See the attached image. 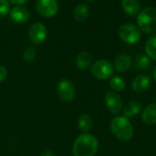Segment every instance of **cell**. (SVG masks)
Listing matches in <instances>:
<instances>
[{
	"label": "cell",
	"instance_id": "22",
	"mask_svg": "<svg viewBox=\"0 0 156 156\" xmlns=\"http://www.w3.org/2000/svg\"><path fill=\"white\" fill-rule=\"evenodd\" d=\"M37 56V51L34 47H28L23 51V59L27 63H31L35 60Z\"/></svg>",
	"mask_w": 156,
	"mask_h": 156
},
{
	"label": "cell",
	"instance_id": "14",
	"mask_svg": "<svg viewBox=\"0 0 156 156\" xmlns=\"http://www.w3.org/2000/svg\"><path fill=\"white\" fill-rule=\"evenodd\" d=\"M122 8L126 15L135 16L140 12V3L138 0H122Z\"/></svg>",
	"mask_w": 156,
	"mask_h": 156
},
{
	"label": "cell",
	"instance_id": "12",
	"mask_svg": "<svg viewBox=\"0 0 156 156\" xmlns=\"http://www.w3.org/2000/svg\"><path fill=\"white\" fill-rule=\"evenodd\" d=\"M9 16L14 22L18 24H23L29 19L30 13L27 7L23 6H16L10 10Z\"/></svg>",
	"mask_w": 156,
	"mask_h": 156
},
{
	"label": "cell",
	"instance_id": "16",
	"mask_svg": "<svg viewBox=\"0 0 156 156\" xmlns=\"http://www.w3.org/2000/svg\"><path fill=\"white\" fill-rule=\"evenodd\" d=\"M141 111H142V104L137 100H132L124 106L123 116L129 119L138 115Z\"/></svg>",
	"mask_w": 156,
	"mask_h": 156
},
{
	"label": "cell",
	"instance_id": "15",
	"mask_svg": "<svg viewBox=\"0 0 156 156\" xmlns=\"http://www.w3.org/2000/svg\"><path fill=\"white\" fill-rule=\"evenodd\" d=\"M91 63H92V56L89 51H83L78 54L76 64L79 70L81 71L87 70L91 65Z\"/></svg>",
	"mask_w": 156,
	"mask_h": 156
},
{
	"label": "cell",
	"instance_id": "4",
	"mask_svg": "<svg viewBox=\"0 0 156 156\" xmlns=\"http://www.w3.org/2000/svg\"><path fill=\"white\" fill-rule=\"evenodd\" d=\"M90 73L92 76L98 80H106L113 76L114 66L110 61L101 59L92 63L90 67Z\"/></svg>",
	"mask_w": 156,
	"mask_h": 156
},
{
	"label": "cell",
	"instance_id": "18",
	"mask_svg": "<svg viewBox=\"0 0 156 156\" xmlns=\"http://www.w3.org/2000/svg\"><path fill=\"white\" fill-rule=\"evenodd\" d=\"M145 52L151 60L156 62V33L148 38L145 43Z\"/></svg>",
	"mask_w": 156,
	"mask_h": 156
},
{
	"label": "cell",
	"instance_id": "27",
	"mask_svg": "<svg viewBox=\"0 0 156 156\" xmlns=\"http://www.w3.org/2000/svg\"><path fill=\"white\" fill-rule=\"evenodd\" d=\"M153 77H154V81L156 82V65L154 67V69H153Z\"/></svg>",
	"mask_w": 156,
	"mask_h": 156
},
{
	"label": "cell",
	"instance_id": "25",
	"mask_svg": "<svg viewBox=\"0 0 156 156\" xmlns=\"http://www.w3.org/2000/svg\"><path fill=\"white\" fill-rule=\"evenodd\" d=\"M29 0H9L10 3L14 4V5H17V6H22L26 3H27Z\"/></svg>",
	"mask_w": 156,
	"mask_h": 156
},
{
	"label": "cell",
	"instance_id": "13",
	"mask_svg": "<svg viewBox=\"0 0 156 156\" xmlns=\"http://www.w3.org/2000/svg\"><path fill=\"white\" fill-rule=\"evenodd\" d=\"M142 120L148 126L156 125V103L148 105L143 111Z\"/></svg>",
	"mask_w": 156,
	"mask_h": 156
},
{
	"label": "cell",
	"instance_id": "20",
	"mask_svg": "<svg viewBox=\"0 0 156 156\" xmlns=\"http://www.w3.org/2000/svg\"><path fill=\"white\" fill-rule=\"evenodd\" d=\"M78 128L84 133H88L92 128V119L88 114H82L78 120Z\"/></svg>",
	"mask_w": 156,
	"mask_h": 156
},
{
	"label": "cell",
	"instance_id": "28",
	"mask_svg": "<svg viewBox=\"0 0 156 156\" xmlns=\"http://www.w3.org/2000/svg\"><path fill=\"white\" fill-rule=\"evenodd\" d=\"M86 1H91V0H86Z\"/></svg>",
	"mask_w": 156,
	"mask_h": 156
},
{
	"label": "cell",
	"instance_id": "3",
	"mask_svg": "<svg viewBox=\"0 0 156 156\" xmlns=\"http://www.w3.org/2000/svg\"><path fill=\"white\" fill-rule=\"evenodd\" d=\"M137 24L141 31L147 34L156 33V8L148 6L141 10L137 17Z\"/></svg>",
	"mask_w": 156,
	"mask_h": 156
},
{
	"label": "cell",
	"instance_id": "23",
	"mask_svg": "<svg viewBox=\"0 0 156 156\" xmlns=\"http://www.w3.org/2000/svg\"><path fill=\"white\" fill-rule=\"evenodd\" d=\"M10 12V6L7 0H0V16H5Z\"/></svg>",
	"mask_w": 156,
	"mask_h": 156
},
{
	"label": "cell",
	"instance_id": "21",
	"mask_svg": "<svg viewBox=\"0 0 156 156\" xmlns=\"http://www.w3.org/2000/svg\"><path fill=\"white\" fill-rule=\"evenodd\" d=\"M152 62L151 59L146 54H139L135 61V67L137 70L147 71L151 68Z\"/></svg>",
	"mask_w": 156,
	"mask_h": 156
},
{
	"label": "cell",
	"instance_id": "7",
	"mask_svg": "<svg viewBox=\"0 0 156 156\" xmlns=\"http://www.w3.org/2000/svg\"><path fill=\"white\" fill-rule=\"evenodd\" d=\"M36 9L40 16L52 17L58 11V3L57 0H37Z\"/></svg>",
	"mask_w": 156,
	"mask_h": 156
},
{
	"label": "cell",
	"instance_id": "5",
	"mask_svg": "<svg viewBox=\"0 0 156 156\" xmlns=\"http://www.w3.org/2000/svg\"><path fill=\"white\" fill-rule=\"evenodd\" d=\"M118 34L121 40L128 44H135L139 42L142 38V31L139 27L132 23L122 25L119 28Z\"/></svg>",
	"mask_w": 156,
	"mask_h": 156
},
{
	"label": "cell",
	"instance_id": "9",
	"mask_svg": "<svg viewBox=\"0 0 156 156\" xmlns=\"http://www.w3.org/2000/svg\"><path fill=\"white\" fill-rule=\"evenodd\" d=\"M105 105L112 114H119L122 109V100L118 93L109 91L105 95Z\"/></svg>",
	"mask_w": 156,
	"mask_h": 156
},
{
	"label": "cell",
	"instance_id": "26",
	"mask_svg": "<svg viewBox=\"0 0 156 156\" xmlns=\"http://www.w3.org/2000/svg\"><path fill=\"white\" fill-rule=\"evenodd\" d=\"M41 156H55V154L51 151V150H48V149H46L42 152Z\"/></svg>",
	"mask_w": 156,
	"mask_h": 156
},
{
	"label": "cell",
	"instance_id": "8",
	"mask_svg": "<svg viewBox=\"0 0 156 156\" xmlns=\"http://www.w3.org/2000/svg\"><path fill=\"white\" fill-rule=\"evenodd\" d=\"M48 36V31L46 27L39 22H36L30 26L28 29V39L35 45L42 44Z\"/></svg>",
	"mask_w": 156,
	"mask_h": 156
},
{
	"label": "cell",
	"instance_id": "24",
	"mask_svg": "<svg viewBox=\"0 0 156 156\" xmlns=\"http://www.w3.org/2000/svg\"><path fill=\"white\" fill-rule=\"evenodd\" d=\"M6 75H7V70L5 69V66L0 65V83L6 78Z\"/></svg>",
	"mask_w": 156,
	"mask_h": 156
},
{
	"label": "cell",
	"instance_id": "6",
	"mask_svg": "<svg viewBox=\"0 0 156 156\" xmlns=\"http://www.w3.org/2000/svg\"><path fill=\"white\" fill-rule=\"evenodd\" d=\"M57 94L58 97L65 102H72L76 97L75 86L69 79H62L57 85Z\"/></svg>",
	"mask_w": 156,
	"mask_h": 156
},
{
	"label": "cell",
	"instance_id": "10",
	"mask_svg": "<svg viewBox=\"0 0 156 156\" xmlns=\"http://www.w3.org/2000/svg\"><path fill=\"white\" fill-rule=\"evenodd\" d=\"M152 85V78L148 74L137 75L132 82V89L137 94L146 92Z\"/></svg>",
	"mask_w": 156,
	"mask_h": 156
},
{
	"label": "cell",
	"instance_id": "2",
	"mask_svg": "<svg viewBox=\"0 0 156 156\" xmlns=\"http://www.w3.org/2000/svg\"><path fill=\"white\" fill-rule=\"evenodd\" d=\"M110 129L113 136L122 142H128L133 136V125L130 120L124 116L113 118L110 123Z\"/></svg>",
	"mask_w": 156,
	"mask_h": 156
},
{
	"label": "cell",
	"instance_id": "11",
	"mask_svg": "<svg viewBox=\"0 0 156 156\" xmlns=\"http://www.w3.org/2000/svg\"><path fill=\"white\" fill-rule=\"evenodd\" d=\"M113 66L118 73H126L133 66V59L128 53H120L116 56Z\"/></svg>",
	"mask_w": 156,
	"mask_h": 156
},
{
	"label": "cell",
	"instance_id": "19",
	"mask_svg": "<svg viewBox=\"0 0 156 156\" xmlns=\"http://www.w3.org/2000/svg\"><path fill=\"white\" fill-rule=\"evenodd\" d=\"M110 87L112 89V91L115 93H120L125 89L126 83L122 77L119 75H113L110 79Z\"/></svg>",
	"mask_w": 156,
	"mask_h": 156
},
{
	"label": "cell",
	"instance_id": "17",
	"mask_svg": "<svg viewBox=\"0 0 156 156\" xmlns=\"http://www.w3.org/2000/svg\"><path fill=\"white\" fill-rule=\"evenodd\" d=\"M89 14H90V7L85 3L78 5L75 8L74 12H73L74 18L79 22L84 21L88 17Z\"/></svg>",
	"mask_w": 156,
	"mask_h": 156
},
{
	"label": "cell",
	"instance_id": "1",
	"mask_svg": "<svg viewBox=\"0 0 156 156\" xmlns=\"http://www.w3.org/2000/svg\"><path fill=\"white\" fill-rule=\"evenodd\" d=\"M98 149L97 138L90 133H82L75 140L72 153L74 156H94Z\"/></svg>",
	"mask_w": 156,
	"mask_h": 156
}]
</instances>
